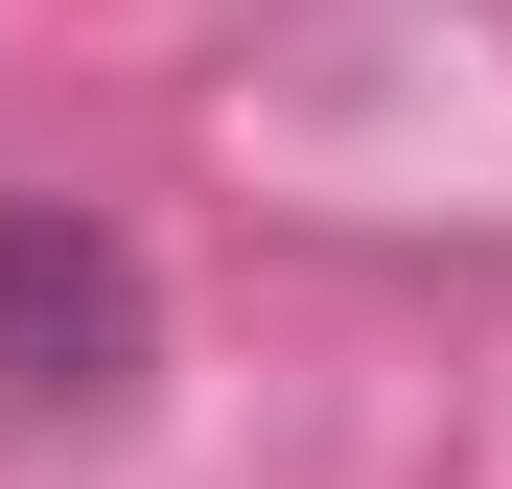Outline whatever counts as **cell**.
Masks as SVG:
<instances>
[{"label":"cell","instance_id":"6da1fadb","mask_svg":"<svg viewBox=\"0 0 512 489\" xmlns=\"http://www.w3.org/2000/svg\"><path fill=\"white\" fill-rule=\"evenodd\" d=\"M140 373H163L140 233H94V210H0V420H117Z\"/></svg>","mask_w":512,"mask_h":489}]
</instances>
